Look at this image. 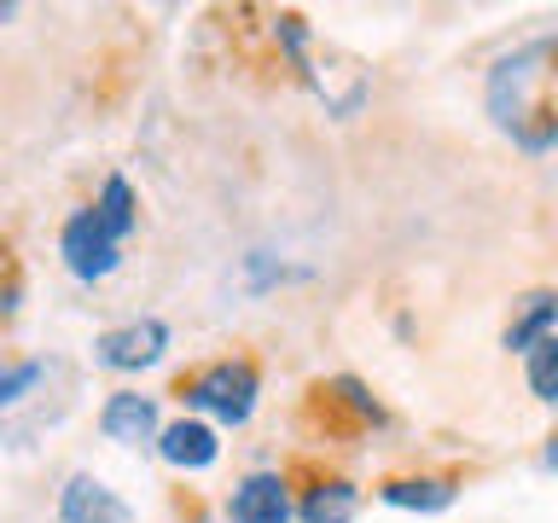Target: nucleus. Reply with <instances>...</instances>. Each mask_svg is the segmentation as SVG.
<instances>
[{
	"label": "nucleus",
	"instance_id": "nucleus-1",
	"mask_svg": "<svg viewBox=\"0 0 558 523\" xmlns=\"http://www.w3.org/2000/svg\"><path fill=\"white\" fill-rule=\"evenodd\" d=\"M488 117L518 151H553L558 146V35L512 47L488 70Z\"/></svg>",
	"mask_w": 558,
	"mask_h": 523
},
{
	"label": "nucleus",
	"instance_id": "nucleus-2",
	"mask_svg": "<svg viewBox=\"0 0 558 523\" xmlns=\"http://www.w3.org/2000/svg\"><path fill=\"white\" fill-rule=\"evenodd\" d=\"M129 233H134V186L122 181V174H111L105 192H99V204H87L64 221V233H59L64 268L76 279H105L117 268L122 239Z\"/></svg>",
	"mask_w": 558,
	"mask_h": 523
},
{
	"label": "nucleus",
	"instance_id": "nucleus-3",
	"mask_svg": "<svg viewBox=\"0 0 558 523\" xmlns=\"http://www.w3.org/2000/svg\"><path fill=\"white\" fill-rule=\"evenodd\" d=\"M186 401L198 413H216L221 425H244L256 408V366L251 361H216L209 373L186 384Z\"/></svg>",
	"mask_w": 558,
	"mask_h": 523
},
{
	"label": "nucleus",
	"instance_id": "nucleus-4",
	"mask_svg": "<svg viewBox=\"0 0 558 523\" xmlns=\"http://www.w3.org/2000/svg\"><path fill=\"white\" fill-rule=\"evenodd\" d=\"M163 349H169L163 320H129V326L105 331L94 343V355H99V366H111V373H140V366H151Z\"/></svg>",
	"mask_w": 558,
	"mask_h": 523
},
{
	"label": "nucleus",
	"instance_id": "nucleus-5",
	"mask_svg": "<svg viewBox=\"0 0 558 523\" xmlns=\"http://www.w3.org/2000/svg\"><path fill=\"white\" fill-rule=\"evenodd\" d=\"M233 523H291V495H286V477L274 471H256L233 488Z\"/></svg>",
	"mask_w": 558,
	"mask_h": 523
},
{
	"label": "nucleus",
	"instance_id": "nucleus-6",
	"mask_svg": "<svg viewBox=\"0 0 558 523\" xmlns=\"http://www.w3.org/2000/svg\"><path fill=\"white\" fill-rule=\"evenodd\" d=\"M59 518H64V523H129V506H122L99 477H87V471H82V477L64 483Z\"/></svg>",
	"mask_w": 558,
	"mask_h": 523
},
{
	"label": "nucleus",
	"instance_id": "nucleus-7",
	"mask_svg": "<svg viewBox=\"0 0 558 523\" xmlns=\"http://www.w3.org/2000/svg\"><path fill=\"white\" fill-rule=\"evenodd\" d=\"M99 430L111 436V442H129V448L151 442V436H163V430H157V401L134 396V390L111 396V401H105V413H99Z\"/></svg>",
	"mask_w": 558,
	"mask_h": 523
},
{
	"label": "nucleus",
	"instance_id": "nucleus-8",
	"mask_svg": "<svg viewBox=\"0 0 558 523\" xmlns=\"http://www.w3.org/2000/svg\"><path fill=\"white\" fill-rule=\"evenodd\" d=\"M157 453H163L169 465H181V471H204V465H216V430L204 425V418H181V425H169L163 436H157Z\"/></svg>",
	"mask_w": 558,
	"mask_h": 523
},
{
	"label": "nucleus",
	"instance_id": "nucleus-9",
	"mask_svg": "<svg viewBox=\"0 0 558 523\" xmlns=\"http://www.w3.org/2000/svg\"><path fill=\"white\" fill-rule=\"evenodd\" d=\"M558 326V291H535V296H523V308H518V320L506 326V349H523L530 355L535 343H547V331Z\"/></svg>",
	"mask_w": 558,
	"mask_h": 523
},
{
	"label": "nucleus",
	"instance_id": "nucleus-10",
	"mask_svg": "<svg viewBox=\"0 0 558 523\" xmlns=\"http://www.w3.org/2000/svg\"><path fill=\"white\" fill-rule=\"evenodd\" d=\"M384 500H390V506H413V512H442V506H453V483H442V477L390 483V488H384Z\"/></svg>",
	"mask_w": 558,
	"mask_h": 523
},
{
	"label": "nucleus",
	"instance_id": "nucleus-11",
	"mask_svg": "<svg viewBox=\"0 0 558 523\" xmlns=\"http://www.w3.org/2000/svg\"><path fill=\"white\" fill-rule=\"evenodd\" d=\"M355 506H361V495L349 483H326V488H314V495H308L303 523H349V518H355Z\"/></svg>",
	"mask_w": 558,
	"mask_h": 523
},
{
	"label": "nucleus",
	"instance_id": "nucleus-12",
	"mask_svg": "<svg viewBox=\"0 0 558 523\" xmlns=\"http://www.w3.org/2000/svg\"><path fill=\"white\" fill-rule=\"evenodd\" d=\"M530 390L541 401H558V338L530 349Z\"/></svg>",
	"mask_w": 558,
	"mask_h": 523
},
{
	"label": "nucleus",
	"instance_id": "nucleus-13",
	"mask_svg": "<svg viewBox=\"0 0 558 523\" xmlns=\"http://www.w3.org/2000/svg\"><path fill=\"white\" fill-rule=\"evenodd\" d=\"M35 378H41V361H24V366H12V373L0 378V401H17V396H24Z\"/></svg>",
	"mask_w": 558,
	"mask_h": 523
},
{
	"label": "nucleus",
	"instance_id": "nucleus-14",
	"mask_svg": "<svg viewBox=\"0 0 558 523\" xmlns=\"http://www.w3.org/2000/svg\"><path fill=\"white\" fill-rule=\"evenodd\" d=\"M274 273H286V268H274L268 256H251V285H268Z\"/></svg>",
	"mask_w": 558,
	"mask_h": 523
},
{
	"label": "nucleus",
	"instance_id": "nucleus-15",
	"mask_svg": "<svg viewBox=\"0 0 558 523\" xmlns=\"http://www.w3.org/2000/svg\"><path fill=\"white\" fill-rule=\"evenodd\" d=\"M547 465L558 471V430H553V442H547Z\"/></svg>",
	"mask_w": 558,
	"mask_h": 523
}]
</instances>
